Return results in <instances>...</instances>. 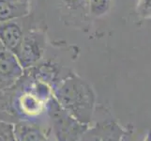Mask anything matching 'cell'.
<instances>
[{"label": "cell", "mask_w": 151, "mask_h": 141, "mask_svg": "<svg viewBox=\"0 0 151 141\" xmlns=\"http://www.w3.org/2000/svg\"><path fill=\"white\" fill-rule=\"evenodd\" d=\"M52 95L50 87L24 72L12 85L0 91V121L14 124L48 119L46 104Z\"/></svg>", "instance_id": "cell-1"}, {"label": "cell", "mask_w": 151, "mask_h": 141, "mask_svg": "<svg viewBox=\"0 0 151 141\" xmlns=\"http://www.w3.org/2000/svg\"><path fill=\"white\" fill-rule=\"evenodd\" d=\"M52 93L59 106L78 121L90 125L96 111L97 96L86 80L70 72L53 88Z\"/></svg>", "instance_id": "cell-2"}, {"label": "cell", "mask_w": 151, "mask_h": 141, "mask_svg": "<svg viewBox=\"0 0 151 141\" xmlns=\"http://www.w3.org/2000/svg\"><path fill=\"white\" fill-rule=\"evenodd\" d=\"M46 114L56 141H79L89 128V125L78 121L62 108L53 95L46 104Z\"/></svg>", "instance_id": "cell-3"}, {"label": "cell", "mask_w": 151, "mask_h": 141, "mask_svg": "<svg viewBox=\"0 0 151 141\" xmlns=\"http://www.w3.org/2000/svg\"><path fill=\"white\" fill-rule=\"evenodd\" d=\"M45 51V37L38 31H28L23 36V40L15 56L22 69L27 70L38 64Z\"/></svg>", "instance_id": "cell-4"}, {"label": "cell", "mask_w": 151, "mask_h": 141, "mask_svg": "<svg viewBox=\"0 0 151 141\" xmlns=\"http://www.w3.org/2000/svg\"><path fill=\"white\" fill-rule=\"evenodd\" d=\"M15 141H44L52 134L49 119L21 121L13 124Z\"/></svg>", "instance_id": "cell-5"}, {"label": "cell", "mask_w": 151, "mask_h": 141, "mask_svg": "<svg viewBox=\"0 0 151 141\" xmlns=\"http://www.w3.org/2000/svg\"><path fill=\"white\" fill-rule=\"evenodd\" d=\"M23 72L16 56L0 43V91L12 85Z\"/></svg>", "instance_id": "cell-6"}, {"label": "cell", "mask_w": 151, "mask_h": 141, "mask_svg": "<svg viewBox=\"0 0 151 141\" xmlns=\"http://www.w3.org/2000/svg\"><path fill=\"white\" fill-rule=\"evenodd\" d=\"M24 34L20 25L12 21L0 25V43L14 56L19 49Z\"/></svg>", "instance_id": "cell-7"}, {"label": "cell", "mask_w": 151, "mask_h": 141, "mask_svg": "<svg viewBox=\"0 0 151 141\" xmlns=\"http://www.w3.org/2000/svg\"><path fill=\"white\" fill-rule=\"evenodd\" d=\"M101 134V141H120L124 134L123 129L113 119L97 122Z\"/></svg>", "instance_id": "cell-8"}, {"label": "cell", "mask_w": 151, "mask_h": 141, "mask_svg": "<svg viewBox=\"0 0 151 141\" xmlns=\"http://www.w3.org/2000/svg\"><path fill=\"white\" fill-rule=\"evenodd\" d=\"M21 12L18 5L8 0H0V22H8L12 18L21 15Z\"/></svg>", "instance_id": "cell-9"}, {"label": "cell", "mask_w": 151, "mask_h": 141, "mask_svg": "<svg viewBox=\"0 0 151 141\" xmlns=\"http://www.w3.org/2000/svg\"><path fill=\"white\" fill-rule=\"evenodd\" d=\"M110 0H87L90 12L93 15H101L106 12Z\"/></svg>", "instance_id": "cell-10"}, {"label": "cell", "mask_w": 151, "mask_h": 141, "mask_svg": "<svg viewBox=\"0 0 151 141\" xmlns=\"http://www.w3.org/2000/svg\"><path fill=\"white\" fill-rule=\"evenodd\" d=\"M0 141H15L13 124L0 121Z\"/></svg>", "instance_id": "cell-11"}, {"label": "cell", "mask_w": 151, "mask_h": 141, "mask_svg": "<svg viewBox=\"0 0 151 141\" xmlns=\"http://www.w3.org/2000/svg\"><path fill=\"white\" fill-rule=\"evenodd\" d=\"M79 141H101V134L98 124L96 123L92 127L89 126Z\"/></svg>", "instance_id": "cell-12"}, {"label": "cell", "mask_w": 151, "mask_h": 141, "mask_svg": "<svg viewBox=\"0 0 151 141\" xmlns=\"http://www.w3.org/2000/svg\"><path fill=\"white\" fill-rule=\"evenodd\" d=\"M140 13L143 16H150L151 15V0H140L139 4Z\"/></svg>", "instance_id": "cell-13"}, {"label": "cell", "mask_w": 151, "mask_h": 141, "mask_svg": "<svg viewBox=\"0 0 151 141\" xmlns=\"http://www.w3.org/2000/svg\"><path fill=\"white\" fill-rule=\"evenodd\" d=\"M120 141H136V137H135V134L133 132V129L129 127V129H125L124 134Z\"/></svg>", "instance_id": "cell-14"}, {"label": "cell", "mask_w": 151, "mask_h": 141, "mask_svg": "<svg viewBox=\"0 0 151 141\" xmlns=\"http://www.w3.org/2000/svg\"><path fill=\"white\" fill-rule=\"evenodd\" d=\"M44 141H56V140H55V138L54 137V135H53V133H52V134H51L49 135V137H48L47 138H46V139H45Z\"/></svg>", "instance_id": "cell-15"}, {"label": "cell", "mask_w": 151, "mask_h": 141, "mask_svg": "<svg viewBox=\"0 0 151 141\" xmlns=\"http://www.w3.org/2000/svg\"><path fill=\"white\" fill-rule=\"evenodd\" d=\"M145 141H151V130H149V131H148L147 137H145Z\"/></svg>", "instance_id": "cell-16"}]
</instances>
